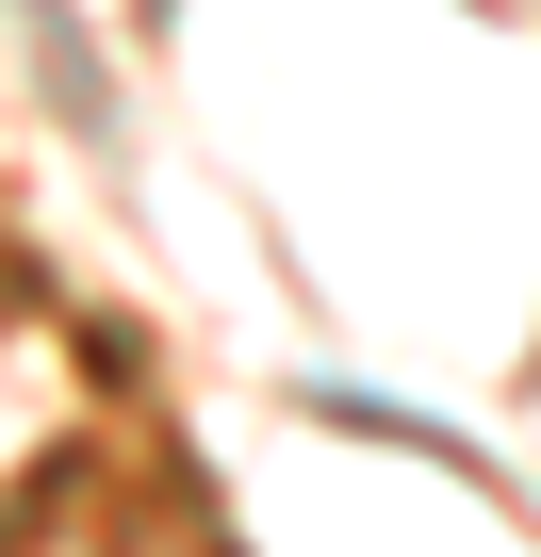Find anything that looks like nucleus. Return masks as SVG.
Masks as SVG:
<instances>
[{"label": "nucleus", "mask_w": 541, "mask_h": 557, "mask_svg": "<svg viewBox=\"0 0 541 557\" xmlns=\"http://www.w3.org/2000/svg\"><path fill=\"white\" fill-rule=\"evenodd\" d=\"M312 410H329V426H361V443H410V459H459V443H443L427 410H394V394H361V377H312Z\"/></svg>", "instance_id": "f257e3e1"}, {"label": "nucleus", "mask_w": 541, "mask_h": 557, "mask_svg": "<svg viewBox=\"0 0 541 557\" xmlns=\"http://www.w3.org/2000/svg\"><path fill=\"white\" fill-rule=\"evenodd\" d=\"M525 377H541V361H525Z\"/></svg>", "instance_id": "f03ea898"}]
</instances>
